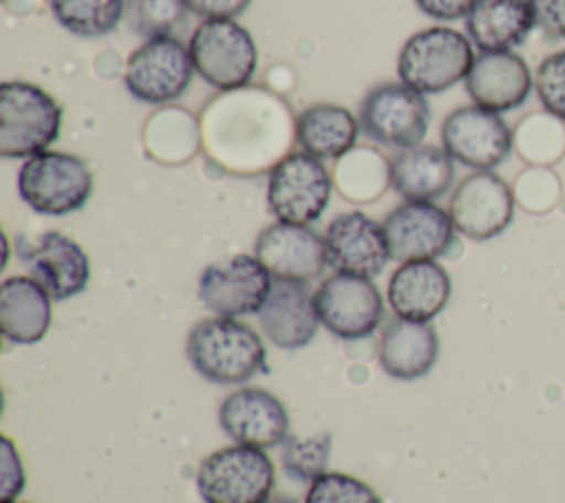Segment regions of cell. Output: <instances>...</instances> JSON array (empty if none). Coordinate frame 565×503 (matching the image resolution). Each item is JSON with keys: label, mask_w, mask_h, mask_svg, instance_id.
<instances>
[{"label": "cell", "mask_w": 565, "mask_h": 503, "mask_svg": "<svg viewBox=\"0 0 565 503\" xmlns=\"http://www.w3.org/2000/svg\"><path fill=\"white\" fill-rule=\"evenodd\" d=\"M329 450H331L329 432L307 437V439L289 435L280 450V463L294 481L311 483L324 472L329 461Z\"/></svg>", "instance_id": "cell-29"}, {"label": "cell", "mask_w": 565, "mask_h": 503, "mask_svg": "<svg viewBox=\"0 0 565 503\" xmlns=\"http://www.w3.org/2000/svg\"><path fill=\"white\" fill-rule=\"evenodd\" d=\"M49 291L31 276H9L0 285V327L11 344H35L51 327Z\"/></svg>", "instance_id": "cell-25"}, {"label": "cell", "mask_w": 565, "mask_h": 503, "mask_svg": "<svg viewBox=\"0 0 565 503\" xmlns=\"http://www.w3.org/2000/svg\"><path fill=\"white\" fill-rule=\"evenodd\" d=\"M183 0H126V20L128 26L148 38L172 35L177 24L185 18Z\"/></svg>", "instance_id": "cell-30"}, {"label": "cell", "mask_w": 565, "mask_h": 503, "mask_svg": "<svg viewBox=\"0 0 565 503\" xmlns=\"http://www.w3.org/2000/svg\"><path fill=\"white\" fill-rule=\"evenodd\" d=\"M452 282L437 260H408L391 274L386 298L397 318L430 322L450 300Z\"/></svg>", "instance_id": "cell-22"}, {"label": "cell", "mask_w": 565, "mask_h": 503, "mask_svg": "<svg viewBox=\"0 0 565 503\" xmlns=\"http://www.w3.org/2000/svg\"><path fill=\"white\" fill-rule=\"evenodd\" d=\"M185 9L203 20H234L252 0H183Z\"/></svg>", "instance_id": "cell-35"}, {"label": "cell", "mask_w": 565, "mask_h": 503, "mask_svg": "<svg viewBox=\"0 0 565 503\" xmlns=\"http://www.w3.org/2000/svg\"><path fill=\"white\" fill-rule=\"evenodd\" d=\"M192 73L190 49L174 35H157L128 55L124 84L137 101L163 106L188 90Z\"/></svg>", "instance_id": "cell-10"}, {"label": "cell", "mask_w": 565, "mask_h": 503, "mask_svg": "<svg viewBox=\"0 0 565 503\" xmlns=\"http://www.w3.org/2000/svg\"><path fill=\"white\" fill-rule=\"evenodd\" d=\"M276 470L265 448L234 443L207 454L196 470V490L205 503H267Z\"/></svg>", "instance_id": "cell-6"}, {"label": "cell", "mask_w": 565, "mask_h": 503, "mask_svg": "<svg viewBox=\"0 0 565 503\" xmlns=\"http://www.w3.org/2000/svg\"><path fill=\"white\" fill-rule=\"evenodd\" d=\"M194 73L218 90L249 86L258 51L252 33L236 20H203L188 42Z\"/></svg>", "instance_id": "cell-7"}, {"label": "cell", "mask_w": 565, "mask_h": 503, "mask_svg": "<svg viewBox=\"0 0 565 503\" xmlns=\"http://www.w3.org/2000/svg\"><path fill=\"white\" fill-rule=\"evenodd\" d=\"M322 238L327 265L340 274L375 278L391 260L384 225L360 210L333 216Z\"/></svg>", "instance_id": "cell-16"}, {"label": "cell", "mask_w": 565, "mask_h": 503, "mask_svg": "<svg viewBox=\"0 0 565 503\" xmlns=\"http://www.w3.org/2000/svg\"><path fill=\"white\" fill-rule=\"evenodd\" d=\"M18 194L38 214L64 216L88 203L93 172L77 154L46 150L22 163Z\"/></svg>", "instance_id": "cell-5"}, {"label": "cell", "mask_w": 565, "mask_h": 503, "mask_svg": "<svg viewBox=\"0 0 565 503\" xmlns=\"http://www.w3.org/2000/svg\"><path fill=\"white\" fill-rule=\"evenodd\" d=\"M534 26L554 40H565V0H527Z\"/></svg>", "instance_id": "cell-33"}, {"label": "cell", "mask_w": 565, "mask_h": 503, "mask_svg": "<svg viewBox=\"0 0 565 503\" xmlns=\"http://www.w3.org/2000/svg\"><path fill=\"white\" fill-rule=\"evenodd\" d=\"M391 260H437L455 245L450 214L433 201H404L384 218Z\"/></svg>", "instance_id": "cell-14"}, {"label": "cell", "mask_w": 565, "mask_h": 503, "mask_svg": "<svg viewBox=\"0 0 565 503\" xmlns=\"http://www.w3.org/2000/svg\"><path fill=\"white\" fill-rule=\"evenodd\" d=\"M305 503H382V499L369 483L347 472H322L309 483Z\"/></svg>", "instance_id": "cell-31"}, {"label": "cell", "mask_w": 565, "mask_h": 503, "mask_svg": "<svg viewBox=\"0 0 565 503\" xmlns=\"http://www.w3.org/2000/svg\"><path fill=\"white\" fill-rule=\"evenodd\" d=\"M417 9L433 20H459L466 18L475 0H413Z\"/></svg>", "instance_id": "cell-36"}, {"label": "cell", "mask_w": 565, "mask_h": 503, "mask_svg": "<svg viewBox=\"0 0 565 503\" xmlns=\"http://www.w3.org/2000/svg\"><path fill=\"white\" fill-rule=\"evenodd\" d=\"M203 152L212 163L238 176L271 170L296 141V115L265 86L221 90L199 117Z\"/></svg>", "instance_id": "cell-1"}, {"label": "cell", "mask_w": 565, "mask_h": 503, "mask_svg": "<svg viewBox=\"0 0 565 503\" xmlns=\"http://www.w3.org/2000/svg\"><path fill=\"white\" fill-rule=\"evenodd\" d=\"M534 90L541 106L565 121V51L547 55L534 73Z\"/></svg>", "instance_id": "cell-32"}, {"label": "cell", "mask_w": 565, "mask_h": 503, "mask_svg": "<svg viewBox=\"0 0 565 503\" xmlns=\"http://www.w3.org/2000/svg\"><path fill=\"white\" fill-rule=\"evenodd\" d=\"M267 503H298V501L291 496H271Z\"/></svg>", "instance_id": "cell-37"}, {"label": "cell", "mask_w": 565, "mask_h": 503, "mask_svg": "<svg viewBox=\"0 0 565 503\" xmlns=\"http://www.w3.org/2000/svg\"><path fill=\"white\" fill-rule=\"evenodd\" d=\"M274 276L249 254L212 263L199 278V300L214 315L243 318L258 313L271 291Z\"/></svg>", "instance_id": "cell-12"}, {"label": "cell", "mask_w": 565, "mask_h": 503, "mask_svg": "<svg viewBox=\"0 0 565 503\" xmlns=\"http://www.w3.org/2000/svg\"><path fill=\"white\" fill-rule=\"evenodd\" d=\"M463 82L472 104L499 115L519 108L534 88L530 66L514 51H481Z\"/></svg>", "instance_id": "cell-21"}, {"label": "cell", "mask_w": 565, "mask_h": 503, "mask_svg": "<svg viewBox=\"0 0 565 503\" xmlns=\"http://www.w3.org/2000/svg\"><path fill=\"white\" fill-rule=\"evenodd\" d=\"M192 368L212 384H243L267 368V349L260 335L236 318H205L185 342Z\"/></svg>", "instance_id": "cell-2"}, {"label": "cell", "mask_w": 565, "mask_h": 503, "mask_svg": "<svg viewBox=\"0 0 565 503\" xmlns=\"http://www.w3.org/2000/svg\"><path fill=\"white\" fill-rule=\"evenodd\" d=\"M360 130L375 143L406 150L422 146L430 126L426 95L402 82H382L360 104Z\"/></svg>", "instance_id": "cell-8"}, {"label": "cell", "mask_w": 565, "mask_h": 503, "mask_svg": "<svg viewBox=\"0 0 565 503\" xmlns=\"http://www.w3.org/2000/svg\"><path fill=\"white\" fill-rule=\"evenodd\" d=\"M534 29L527 0H475L466 33L479 51H512Z\"/></svg>", "instance_id": "cell-27"}, {"label": "cell", "mask_w": 565, "mask_h": 503, "mask_svg": "<svg viewBox=\"0 0 565 503\" xmlns=\"http://www.w3.org/2000/svg\"><path fill=\"white\" fill-rule=\"evenodd\" d=\"M320 324L340 340H364L384 320V298L375 282L353 274H331L313 291Z\"/></svg>", "instance_id": "cell-11"}, {"label": "cell", "mask_w": 565, "mask_h": 503, "mask_svg": "<svg viewBox=\"0 0 565 503\" xmlns=\"http://www.w3.org/2000/svg\"><path fill=\"white\" fill-rule=\"evenodd\" d=\"M331 174L322 159L289 152L267 176V207L276 221L294 225L316 223L331 199Z\"/></svg>", "instance_id": "cell-9"}, {"label": "cell", "mask_w": 565, "mask_h": 503, "mask_svg": "<svg viewBox=\"0 0 565 503\" xmlns=\"http://www.w3.org/2000/svg\"><path fill=\"white\" fill-rule=\"evenodd\" d=\"M388 181L404 201H435L455 181V161L439 146L397 150L388 161Z\"/></svg>", "instance_id": "cell-24"}, {"label": "cell", "mask_w": 565, "mask_h": 503, "mask_svg": "<svg viewBox=\"0 0 565 503\" xmlns=\"http://www.w3.org/2000/svg\"><path fill=\"white\" fill-rule=\"evenodd\" d=\"M11 503H20V501H11Z\"/></svg>", "instance_id": "cell-38"}, {"label": "cell", "mask_w": 565, "mask_h": 503, "mask_svg": "<svg viewBox=\"0 0 565 503\" xmlns=\"http://www.w3.org/2000/svg\"><path fill=\"white\" fill-rule=\"evenodd\" d=\"M360 119L340 104L318 101L296 115V143L318 159H342L355 148Z\"/></svg>", "instance_id": "cell-26"}, {"label": "cell", "mask_w": 565, "mask_h": 503, "mask_svg": "<svg viewBox=\"0 0 565 503\" xmlns=\"http://www.w3.org/2000/svg\"><path fill=\"white\" fill-rule=\"evenodd\" d=\"M377 357L388 377L402 382L419 379L439 357V335L430 322H415L395 315L382 329Z\"/></svg>", "instance_id": "cell-23"}, {"label": "cell", "mask_w": 565, "mask_h": 503, "mask_svg": "<svg viewBox=\"0 0 565 503\" xmlns=\"http://www.w3.org/2000/svg\"><path fill=\"white\" fill-rule=\"evenodd\" d=\"M2 503H11L22 492L24 474L20 457L9 437L2 439Z\"/></svg>", "instance_id": "cell-34"}, {"label": "cell", "mask_w": 565, "mask_h": 503, "mask_svg": "<svg viewBox=\"0 0 565 503\" xmlns=\"http://www.w3.org/2000/svg\"><path fill=\"white\" fill-rule=\"evenodd\" d=\"M256 315L265 338L287 351L307 346L320 327L313 291L302 280L274 278L271 291Z\"/></svg>", "instance_id": "cell-20"}, {"label": "cell", "mask_w": 565, "mask_h": 503, "mask_svg": "<svg viewBox=\"0 0 565 503\" xmlns=\"http://www.w3.org/2000/svg\"><path fill=\"white\" fill-rule=\"evenodd\" d=\"M218 424L236 443L274 448L289 437L285 404L269 390L245 386L230 393L218 406Z\"/></svg>", "instance_id": "cell-18"}, {"label": "cell", "mask_w": 565, "mask_h": 503, "mask_svg": "<svg viewBox=\"0 0 565 503\" xmlns=\"http://www.w3.org/2000/svg\"><path fill=\"white\" fill-rule=\"evenodd\" d=\"M441 148L472 170H494L512 152V130L499 113L477 104L450 110L439 128Z\"/></svg>", "instance_id": "cell-13"}, {"label": "cell", "mask_w": 565, "mask_h": 503, "mask_svg": "<svg viewBox=\"0 0 565 503\" xmlns=\"http://www.w3.org/2000/svg\"><path fill=\"white\" fill-rule=\"evenodd\" d=\"M455 229L472 240H490L514 218L512 188L492 170H475L455 188L448 205Z\"/></svg>", "instance_id": "cell-15"}, {"label": "cell", "mask_w": 565, "mask_h": 503, "mask_svg": "<svg viewBox=\"0 0 565 503\" xmlns=\"http://www.w3.org/2000/svg\"><path fill=\"white\" fill-rule=\"evenodd\" d=\"M62 106L42 86L2 82L0 86V157L31 159L60 137Z\"/></svg>", "instance_id": "cell-3"}, {"label": "cell", "mask_w": 565, "mask_h": 503, "mask_svg": "<svg viewBox=\"0 0 565 503\" xmlns=\"http://www.w3.org/2000/svg\"><path fill=\"white\" fill-rule=\"evenodd\" d=\"M475 62L470 38L450 26H428L413 33L399 49V82L422 95H435L466 79Z\"/></svg>", "instance_id": "cell-4"}, {"label": "cell", "mask_w": 565, "mask_h": 503, "mask_svg": "<svg viewBox=\"0 0 565 503\" xmlns=\"http://www.w3.org/2000/svg\"><path fill=\"white\" fill-rule=\"evenodd\" d=\"M53 18L71 33L99 38L119 26L126 0H49Z\"/></svg>", "instance_id": "cell-28"}, {"label": "cell", "mask_w": 565, "mask_h": 503, "mask_svg": "<svg viewBox=\"0 0 565 503\" xmlns=\"http://www.w3.org/2000/svg\"><path fill=\"white\" fill-rule=\"evenodd\" d=\"M254 256L269 269L274 278L309 282L327 267L324 238L309 225L276 221L267 225L256 243Z\"/></svg>", "instance_id": "cell-19"}, {"label": "cell", "mask_w": 565, "mask_h": 503, "mask_svg": "<svg viewBox=\"0 0 565 503\" xmlns=\"http://www.w3.org/2000/svg\"><path fill=\"white\" fill-rule=\"evenodd\" d=\"M18 258L53 300H68L88 287L90 260L79 243L62 232H44L35 240L20 238Z\"/></svg>", "instance_id": "cell-17"}]
</instances>
